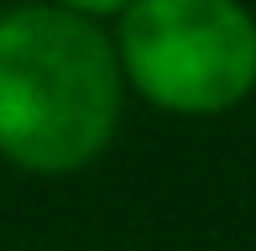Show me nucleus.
I'll return each instance as SVG.
<instances>
[{"instance_id": "obj_1", "label": "nucleus", "mask_w": 256, "mask_h": 251, "mask_svg": "<svg viewBox=\"0 0 256 251\" xmlns=\"http://www.w3.org/2000/svg\"><path fill=\"white\" fill-rule=\"evenodd\" d=\"M120 120V58L89 16L21 6L0 21V152L26 173L94 162Z\"/></svg>"}, {"instance_id": "obj_2", "label": "nucleus", "mask_w": 256, "mask_h": 251, "mask_svg": "<svg viewBox=\"0 0 256 251\" xmlns=\"http://www.w3.org/2000/svg\"><path fill=\"white\" fill-rule=\"evenodd\" d=\"M115 58L152 105L214 116L256 84V21L240 0H131Z\"/></svg>"}, {"instance_id": "obj_3", "label": "nucleus", "mask_w": 256, "mask_h": 251, "mask_svg": "<svg viewBox=\"0 0 256 251\" xmlns=\"http://www.w3.org/2000/svg\"><path fill=\"white\" fill-rule=\"evenodd\" d=\"M63 10H74V16H110V10H126L131 0H58Z\"/></svg>"}]
</instances>
